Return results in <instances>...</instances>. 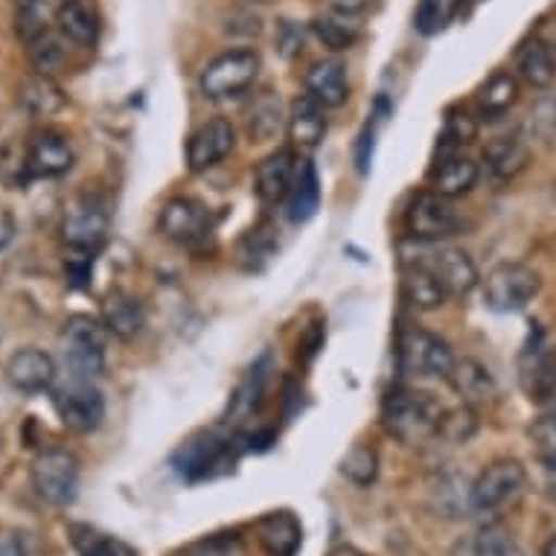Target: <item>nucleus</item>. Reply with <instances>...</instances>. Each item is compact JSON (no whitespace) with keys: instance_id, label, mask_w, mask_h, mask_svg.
I'll return each instance as SVG.
<instances>
[{"instance_id":"nucleus-33","label":"nucleus","mask_w":556,"mask_h":556,"mask_svg":"<svg viewBox=\"0 0 556 556\" xmlns=\"http://www.w3.org/2000/svg\"><path fill=\"white\" fill-rule=\"evenodd\" d=\"M516 100H519V79L513 74L498 71V74H493L481 85L478 111H481L483 119H498L516 105Z\"/></svg>"},{"instance_id":"nucleus-5","label":"nucleus","mask_w":556,"mask_h":556,"mask_svg":"<svg viewBox=\"0 0 556 556\" xmlns=\"http://www.w3.org/2000/svg\"><path fill=\"white\" fill-rule=\"evenodd\" d=\"M410 263L429 268L440 283H443L448 298H466L478 286V280H481L472 256L466 254L464 248L443 245V242H420Z\"/></svg>"},{"instance_id":"nucleus-46","label":"nucleus","mask_w":556,"mask_h":556,"mask_svg":"<svg viewBox=\"0 0 556 556\" xmlns=\"http://www.w3.org/2000/svg\"><path fill=\"white\" fill-rule=\"evenodd\" d=\"M0 556H38V542L27 530H3Z\"/></svg>"},{"instance_id":"nucleus-23","label":"nucleus","mask_w":556,"mask_h":556,"mask_svg":"<svg viewBox=\"0 0 556 556\" xmlns=\"http://www.w3.org/2000/svg\"><path fill=\"white\" fill-rule=\"evenodd\" d=\"M55 29L71 45L93 47L100 38V12L91 0H62L55 10Z\"/></svg>"},{"instance_id":"nucleus-44","label":"nucleus","mask_w":556,"mask_h":556,"mask_svg":"<svg viewBox=\"0 0 556 556\" xmlns=\"http://www.w3.org/2000/svg\"><path fill=\"white\" fill-rule=\"evenodd\" d=\"M446 24V0H420L414 12V29L420 36H438Z\"/></svg>"},{"instance_id":"nucleus-1","label":"nucleus","mask_w":556,"mask_h":556,"mask_svg":"<svg viewBox=\"0 0 556 556\" xmlns=\"http://www.w3.org/2000/svg\"><path fill=\"white\" fill-rule=\"evenodd\" d=\"M443 408L440 402L417 388L391 391L382 402V426L402 446H422L438 438Z\"/></svg>"},{"instance_id":"nucleus-49","label":"nucleus","mask_w":556,"mask_h":556,"mask_svg":"<svg viewBox=\"0 0 556 556\" xmlns=\"http://www.w3.org/2000/svg\"><path fill=\"white\" fill-rule=\"evenodd\" d=\"M15 233H18V222H15L10 207H0V251L15 242Z\"/></svg>"},{"instance_id":"nucleus-48","label":"nucleus","mask_w":556,"mask_h":556,"mask_svg":"<svg viewBox=\"0 0 556 556\" xmlns=\"http://www.w3.org/2000/svg\"><path fill=\"white\" fill-rule=\"evenodd\" d=\"M303 45V33L298 27H294L292 21H283L280 24V36H277V47H280V53L289 59V55H294L298 50H301Z\"/></svg>"},{"instance_id":"nucleus-26","label":"nucleus","mask_w":556,"mask_h":556,"mask_svg":"<svg viewBox=\"0 0 556 556\" xmlns=\"http://www.w3.org/2000/svg\"><path fill=\"white\" fill-rule=\"evenodd\" d=\"M402 298H405L410 309L434 312L448 301V292L429 268L408 263L405 271H402Z\"/></svg>"},{"instance_id":"nucleus-24","label":"nucleus","mask_w":556,"mask_h":556,"mask_svg":"<svg viewBox=\"0 0 556 556\" xmlns=\"http://www.w3.org/2000/svg\"><path fill=\"white\" fill-rule=\"evenodd\" d=\"M286 128H289V137H292L294 147H320L324 137H327V109H324L320 102L312 100L309 93H303V97H298V100L292 102Z\"/></svg>"},{"instance_id":"nucleus-47","label":"nucleus","mask_w":556,"mask_h":556,"mask_svg":"<svg viewBox=\"0 0 556 556\" xmlns=\"http://www.w3.org/2000/svg\"><path fill=\"white\" fill-rule=\"evenodd\" d=\"M93 265V251H74L71 248V256L64 260V268H67V277L74 280V286H85L88 277H91Z\"/></svg>"},{"instance_id":"nucleus-52","label":"nucleus","mask_w":556,"mask_h":556,"mask_svg":"<svg viewBox=\"0 0 556 556\" xmlns=\"http://www.w3.org/2000/svg\"><path fill=\"white\" fill-rule=\"evenodd\" d=\"M542 556H556V536L547 539V545H545V551H542Z\"/></svg>"},{"instance_id":"nucleus-4","label":"nucleus","mask_w":556,"mask_h":556,"mask_svg":"<svg viewBox=\"0 0 556 556\" xmlns=\"http://www.w3.org/2000/svg\"><path fill=\"white\" fill-rule=\"evenodd\" d=\"M455 353L446 338L434 336L429 329H405L400 338V367L402 374L417 379H448L455 367Z\"/></svg>"},{"instance_id":"nucleus-51","label":"nucleus","mask_w":556,"mask_h":556,"mask_svg":"<svg viewBox=\"0 0 556 556\" xmlns=\"http://www.w3.org/2000/svg\"><path fill=\"white\" fill-rule=\"evenodd\" d=\"M358 140H362V143H358V155H356L358 169H362V173H367V164H370V152H374V131L367 128L365 135L358 137Z\"/></svg>"},{"instance_id":"nucleus-43","label":"nucleus","mask_w":556,"mask_h":556,"mask_svg":"<svg viewBox=\"0 0 556 556\" xmlns=\"http://www.w3.org/2000/svg\"><path fill=\"white\" fill-rule=\"evenodd\" d=\"M530 440L539 464L556 472V417H542L530 426Z\"/></svg>"},{"instance_id":"nucleus-36","label":"nucleus","mask_w":556,"mask_h":556,"mask_svg":"<svg viewBox=\"0 0 556 556\" xmlns=\"http://www.w3.org/2000/svg\"><path fill=\"white\" fill-rule=\"evenodd\" d=\"M67 38L59 33V29H50L47 36H41L38 41L27 47V59L29 67L36 71L38 76H50L53 79L55 74H62L67 67Z\"/></svg>"},{"instance_id":"nucleus-38","label":"nucleus","mask_w":556,"mask_h":556,"mask_svg":"<svg viewBox=\"0 0 556 556\" xmlns=\"http://www.w3.org/2000/svg\"><path fill=\"white\" fill-rule=\"evenodd\" d=\"M71 536H74V545L79 551V556H137L135 547L126 545L123 539L97 533L88 525H74Z\"/></svg>"},{"instance_id":"nucleus-14","label":"nucleus","mask_w":556,"mask_h":556,"mask_svg":"<svg viewBox=\"0 0 556 556\" xmlns=\"http://www.w3.org/2000/svg\"><path fill=\"white\" fill-rule=\"evenodd\" d=\"M230 455V443L219 438L216 431H195L192 438H187L181 446L175 448L173 469L175 475H181L184 481H201L216 475Z\"/></svg>"},{"instance_id":"nucleus-9","label":"nucleus","mask_w":556,"mask_h":556,"mask_svg":"<svg viewBox=\"0 0 556 556\" xmlns=\"http://www.w3.org/2000/svg\"><path fill=\"white\" fill-rule=\"evenodd\" d=\"M53 408L59 420L74 434H93L105 420V396L93 382L71 379L53 393Z\"/></svg>"},{"instance_id":"nucleus-15","label":"nucleus","mask_w":556,"mask_h":556,"mask_svg":"<svg viewBox=\"0 0 556 556\" xmlns=\"http://www.w3.org/2000/svg\"><path fill=\"white\" fill-rule=\"evenodd\" d=\"M237 128L225 117H213L201 123L187 140V166L190 173H207L233 152Z\"/></svg>"},{"instance_id":"nucleus-34","label":"nucleus","mask_w":556,"mask_h":556,"mask_svg":"<svg viewBox=\"0 0 556 556\" xmlns=\"http://www.w3.org/2000/svg\"><path fill=\"white\" fill-rule=\"evenodd\" d=\"M320 207V181L318 169L312 161H303L301 169H298V181L292 187V195H289V219L294 225H303L309 222Z\"/></svg>"},{"instance_id":"nucleus-21","label":"nucleus","mask_w":556,"mask_h":556,"mask_svg":"<svg viewBox=\"0 0 556 556\" xmlns=\"http://www.w3.org/2000/svg\"><path fill=\"white\" fill-rule=\"evenodd\" d=\"M306 93L320 102L324 109H338L350 97V83H346V67L338 59H320L306 71Z\"/></svg>"},{"instance_id":"nucleus-22","label":"nucleus","mask_w":556,"mask_h":556,"mask_svg":"<svg viewBox=\"0 0 556 556\" xmlns=\"http://www.w3.org/2000/svg\"><path fill=\"white\" fill-rule=\"evenodd\" d=\"M102 327L119 341H135L147 327V312L143 303L126 292H111L100 306Z\"/></svg>"},{"instance_id":"nucleus-19","label":"nucleus","mask_w":556,"mask_h":556,"mask_svg":"<svg viewBox=\"0 0 556 556\" xmlns=\"http://www.w3.org/2000/svg\"><path fill=\"white\" fill-rule=\"evenodd\" d=\"M256 542L268 556H294L303 545L301 519L289 510H274L256 521Z\"/></svg>"},{"instance_id":"nucleus-29","label":"nucleus","mask_w":556,"mask_h":556,"mask_svg":"<svg viewBox=\"0 0 556 556\" xmlns=\"http://www.w3.org/2000/svg\"><path fill=\"white\" fill-rule=\"evenodd\" d=\"M483 164L498 181H510L525 173L530 164V147L521 137H495L493 143L483 149Z\"/></svg>"},{"instance_id":"nucleus-2","label":"nucleus","mask_w":556,"mask_h":556,"mask_svg":"<svg viewBox=\"0 0 556 556\" xmlns=\"http://www.w3.org/2000/svg\"><path fill=\"white\" fill-rule=\"evenodd\" d=\"M105 332L102 320H93L88 315H74L67 318L62 332L64 365L71 370V379H85L93 382L105 374Z\"/></svg>"},{"instance_id":"nucleus-39","label":"nucleus","mask_w":556,"mask_h":556,"mask_svg":"<svg viewBox=\"0 0 556 556\" xmlns=\"http://www.w3.org/2000/svg\"><path fill=\"white\" fill-rule=\"evenodd\" d=\"M263 391H265V374L260 370V365L251 370L245 382L239 384L237 393H233V400H230V410L228 417H233V422H245L251 420L260 408V402H263Z\"/></svg>"},{"instance_id":"nucleus-16","label":"nucleus","mask_w":556,"mask_h":556,"mask_svg":"<svg viewBox=\"0 0 556 556\" xmlns=\"http://www.w3.org/2000/svg\"><path fill=\"white\" fill-rule=\"evenodd\" d=\"M24 157H27L29 178H59V175L71 173V166H74V149L67 143V137L53 128H45L29 137Z\"/></svg>"},{"instance_id":"nucleus-6","label":"nucleus","mask_w":556,"mask_h":556,"mask_svg":"<svg viewBox=\"0 0 556 556\" xmlns=\"http://www.w3.org/2000/svg\"><path fill=\"white\" fill-rule=\"evenodd\" d=\"M29 481L47 504L67 507L79 493V460L64 448H47L33 460Z\"/></svg>"},{"instance_id":"nucleus-12","label":"nucleus","mask_w":556,"mask_h":556,"mask_svg":"<svg viewBox=\"0 0 556 556\" xmlns=\"http://www.w3.org/2000/svg\"><path fill=\"white\" fill-rule=\"evenodd\" d=\"M519 384L533 402L556 400V350L545 329L530 332L519 356Z\"/></svg>"},{"instance_id":"nucleus-3","label":"nucleus","mask_w":556,"mask_h":556,"mask_svg":"<svg viewBox=\"0 0 556 556\" xmlns=\"http://www.w3.org/2000/svg\"><path fill=\"white\" fill-rule=\"evenodd\" d=\"M260 76V55L248 47L228 50V53L216 55L204 71H201L199 88L207 100H233L251 91Z\"/></svg>"},{"instance_id":"nucleus-50","label":"nucleus","mask_w":556,"mask_h":556,"mask_svg":"<svg viewBox=\"0 0 556 556\" xmlns=\"http://www.w3.org/2000/svg\"><path fill=\"white\" fill-rule=\"evenodd\" d=\"M329 10L341 12V15H358V12H365V7L370 0H327Z\"/></svg>"},{"instance_id":"nucleus-45","label":"nucleus","mask_w":556,"mask_h":556,"mask_svg":"<svg viewBox=\"0 0 556 556\" xmlns=\"http://www.w3.org/2000/svg\"><path fill=\"white\" fill-rule=\"evenodd\" d=\"M239 547V539L233 533H219V536L204 539V542H195L187 551L175 556H230Z\"/></svg>"},{"instance_id":"nucleus-13","label":"nucleus","mask_w":556,"mask_h":556,"mask_svg":"<svg viewBox=\"0 0 556 556\" xmlns=\"http://www.w3.org/2000/svg\"><path fill=\"white\" fill-rule=\"evenodd\" d=\"M157 228L169 242L184 248L201 245L204 239L211 237L213 219L211 211L201 204L199 199L190 195H175L164 204V211L157 216Z\"/></svg>"},{"instance_id":"nucleus-35","label":"nucleus","mask_w":556,"mask_h":556,"mask_svg":"<svg viewBox=\"0 0 556 556\" xmlns=\"http://www.w3.org/2000/svg\"><path fill=\"white\" fill-rule=\"evenodd\" d=\"M55 29V10L50 0H18L15 3V36L21 45L29 47L41 36Z\"/></svg>"},{"instance_id":"nucleus-30","label":"nucleus","mask_w":556,"mask_h":556,"mask_svg":"<svg viewBox=\"0 0 556 556\" xmlns=\"http://www.w3.org/2000/svg\"><path fill=\"white\" fill-rule=\"evenodd\" d=\"M481 178V166L478 161L469 155H446L438 164L434 175H431V187L440 195H446V199H457V195H466V192L472 190L475 184Z\"/></svg>"},{"instance_id":"nucleus-28","label":"nucleus","mask_w":556,"mask_h":556,"mask_svg":"<svg viewBox=\"0 0 556 556\" xmlns=\"http://www.w3.org/2000/svg\"><path fill=\"white\" fill-rule=\"evenodd\" d=\"M431 507L443 519L472 516V481L460 472L440 475V481L431 486Z\"/></svg>"},{"instance_id":"nucleus-31","label":"nucleus","mask_w":556,"mask_h":556,"mask_svg":"<svg viewBox=\"0 0 556 556\" xmlns=\"http://www.w3.org/2000/svg\"><path fill=\"white\" fill-rule=\"evenodd\" d=\"M452 556H525L519 539L504 525H483L472 536L460 539L452 547Z\"/></svg>"},{"instance_id":"nucleus-18","label":"nucleus","mask_w":556,"mask_h":556,"mask_svg":"<svg viewBox=\"0 0 556 556\" xmlns=\"http://www.w3.org/2000/svg\"><path fill=\"white\" fill-rule=\"evenodd\" d=\"M7 382L21 393H45L53 388L55 382V362L50 353L27 346L12 353L7 362Z\"/></svg>"},{"instance_id":"nucleus-25","label":"nucleus","mask_w":556,"mask_h":556,"mask_svg":"<svg viewBox=\"0 0 556 556\" xmlns=\"http://www.w3.org/2000/svg\"><path fill=\"white\" fill-rule=\"evenodd\" d=\"M516 74L530 88H551L556 79V50L542 38H530L516 53Z\"/></svg>"},{"instance_id":"nucleus-17","label":"nucleus","mask_w":556,"mask_h":556,"mask_svg":"<svg viewBox=\"0 0 556 556\" xmlns=\"http://www.w3.org/2000/svg\"><path fill=\"white\" fill-rule=\"evenodd\" d=\"M298 157H294L292 149H277L268 157L260 161L254 175V192L256 199L274 207L292 195V187L298 181Z\"/></svg>"},{"instance_id":"nucleus-27","label":"nucleus","mask_w":556,"mask_h":556,"mask_svg":"<svg viewBox=\"0 0 556 556\" xmlns=\"http://www.w3.org/2000/svg\"><path fill=\"white\" fill-rule=\"evenodd\" d=\"M289 114L283 111V100L274 91H260L245 109V128L256 143L274 140L286 126Z\"/></svg>"},{"instance_id":"nucleus-20","label":"nucleus","mask_w":556,"mask_h":556,"mask_svg":"<svg viewBox=\"0 0 556 556\" xmlns=\"http://www.w3.org/2000/svg\"><path fill=\"white\" fill-rule=\"evenodd\" d=\"M448 382L460 396V402L469 408H483L498 396V384H495L493 374L475 358H457L452 374H448Z\"/></svg>"},{"instance_id":"nucleus-40","label":"nucleus","mask_w":556,"mask_h":556,"mask_svg":"<svg viewBox=\"0 0 556 556\" xmlns=\"http://www.w3.org/2000/svg\"><path fill=\"white\" fill-rule=\"evenodd\" d=\"M525 135L533 143H551L556 137V93L554 97H539L525 119Z\"/></svg>"},{"instance_id":"nucleus-8","label":"nucleus","mask_w":556,"mask_h":556,"mask_svg":"<svg viewBox=\"0 0 556 556\" xmlns=\"http://www.w3.org/2000/svg\"><path fill=\"white\" fill-rule=\"evenodd\" d=\"M528 486V472L519 460H495L472 481V513H498L519 502Z\"/></svg>"},{"instance_id":"nucleus-42","label":"nucleus","mask_w":556,"mask_h":556,"mask_svg":"<svg viewBox=\"0 0 556 556\" xmlns=\"http://www.w3.org/2000/svg\"><path fill=\"white\" fill-rule=\"evenodd\" d=\"M341 475L358 483V486H370L376 481V475H379V457H376L374 448L356 446L341 460Z\"/></svg>"},{"instance_id":"nucleus-10","label":"nucleus","mask_w":556,"mask_h":556,"mask_svg":"<svg viewBox=\"0 0 556 556\" xmlns=\"http://www.w3.org/2000/svg\"><path fill=\"white\" fill-rule=\"evenodd\" d=\"M111 213L109 204L97 195H79L67 204L62 216L64 245L74 251H97L109 239Z\"/></svg>"},{"instance_id":"nucleus-7","label":"nucleus","mask_w":556,"mask_h":556,"mask_svg":"<svg viewBox=\"0 0 556 556\" xmlns=\"http://www.w3.org/2000/svg\"><path fill=\"white\" fill-rule=\"evenodd\" d=\"M542 289L539 274L525 263H502L483 280V303L493 312L525 309Z\"/></svg>"},{"instance_id":"nucleus-32","label":"nucleus","mask_w":556,"mask_h":556,"mask_svg":"<svg viewBox=\"0 0 556 556\" xmlns=\"http://www.w3.org/2000/svg\"><path fill=\"white\" fill-rule=\"evenodd\" d=\"M67 105V97L50 76H29L18 88V109L33 119L53 117Z\"/></svg>"},{"instance_id":"nucleus-37","label":"nucleus","mask_w":556,"mask_h":556,"mask_svg":"<svg viewBox=\"0 0 556 556\" xmlns=\"http://www.w3.org/2000/svg\"><path fill=\"white\" fill-rule=\"evenodd\" d=\"M353 15H341V12H329L320 18L312 21V33L318 36V41L332 53H344L358 41V27L353 24Z\"/></svg>"},{"instance_id":"nucleus-53","label":"nucleus","mask_w":556,"mask_h":556,"mask_svg":"<svg viewBox=\"0 0 556 556\" xmlns=\"http://www.w3.org/2000/svg\"><path fill=\"white\" fill-rule=\"evenodd\" d=\"M256 3H265V0H256Z\"/></svg>"},{"instance_id":"nucleus-41","label":"nucleus","mask_w":556,"mask_h":556,"mask_svg":"<svg viewBox=\"0 0 556 556\" xmlns=\"http://www.w3.org/2000/svg\"><path fill=\"white\" fill-rule=\"evenodd\" d=\"M478 431V414L469 405H460L455 410H443V420H440L438 438L452 443V446H464L475 438Z\"/></svg>"},{"instance_id":"nucleus-11","label":"nucleus","mask_w":556,"mask_h":556,"mask_svg":"<svg viewBox=\"0 0 556 556\" xmlns=\"http://www.w3.org/2000/svg\"><path fill=\"white\" fill-rule=\"evenodd\" d=\"M405 225H408V233L417 242H443L448 237H457V230L464 228V219L455 211L452 199L429 190L410 201L408 213H405Z\"/></svg>"}]
</instances>
